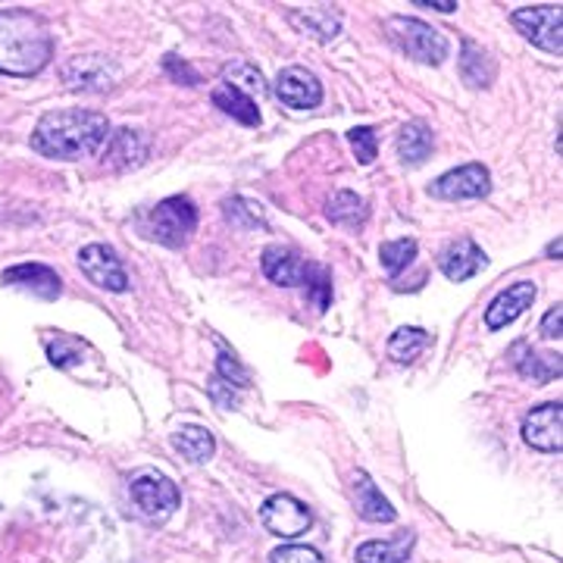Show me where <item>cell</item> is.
I'll return each mask as SVG.
<instances>
[{"instance_id": "obj_33", "label": "cell", "mask_w": 563, "mask_h": 563, "mask_svg": "<svg viewBox=\"0 0 563 563\" xmlns=\"http://www.w3.org/2000/svg\"><path fill=\"white\" fill-rule=\"evenodd\" d=\"M273 563H325V558L307 544H285L279 551H273Z\"/></svg>"}, {"instance_id": "obj_32", "label": "cell", "mask_w": 563, "mask_h": 563, "mask_svg": "<svg viewBox=\"0 0 563 563\" xmlns=\"http://www.w3.org/2000/svg\"><path fill=\"white\" fill-rule=\"evenodd\" d=\"M347 141H351V147H354L357 161H361V163L376 161V132H373L369 125L351 129V132H347Z\"/></svg>"}, {"instance_id": "obj_14", "label": "cell", "mask_w": 563, "mask_h": 563, "mask_svg": "<svg viewBox=\"0 0 563 563\" xmlns=\"http://www.w3.org/2000/svg\"><path fill=\"white\" fill-rule=\"evenodd\" d=\"M536 301V282H517L510 285L507 291H501L495 301L488 303L485 310V329L488 332H498V329H507L514 320H520L526 310Z\"/></svg>"}, {"instance_id": "obj_30", "label": "cell", "mask_w": 563, "mask_h": 563, "mask_svg": "<svg viewBox=\"0 0 563 563\" xmlns=\"http://www.w3.org/2000/svg\"><path fill=\"white\" fill-rule=\"evenodd\" d=\"M417 257V242L413 239H398V242H385L383 251H379V261H383L385 273L395 279V276H401L404 269L413 263Z\"/></svg>"}, {"instance_id": "obj_17", "label": "cell", "mask_w": 563, "mask_h": 563, "mask_svg": "<svg viewBox=\"0 0 563 563\" xmlns=\"http://www.w3.org/2000/svg\"><path fill=\"white\" fill-rule=\"evenodd\" d=\"M485 263H488V257L483 254V247L476 242H470V239L451 242L442 251V257H439V266H442V273L451 282L473 279Z\"/></svg>"}, {"instance_id": "obj_22", "label": "cell", "mask_w": 563, "mask_h": 563, "mask_svg": "<svg viewBox=\"0 0 563 563\" xmlns=\"http://www.w3.org/2000/svg\"><path fill=\"white\" fill-rule=\"evenodd\" d=\"M173 444L179 451L181 457H188L191 463H207L217 451V439L210 429H201V426H181L179 432L173 435Z\"/></svg>"}, {"instance_id": "obj_7", "label": "cell", "mask_w": 563, "mask_h": 563, "mask_svg": "<svg viewBox=\"0 0 563 563\" xmlns=\"http://www.w3.org/2000/svg\"><path fill=\"white\" fill-rule=\"evenodd\" d=\"M261 520L266 526V532H273L279 539H298L313 526V514L295 495H273V498L263 501Z\"/></svg>"}, {"instance_id": "obj_9", "label": "cell", "mask_w": 563, "mask_h": 563, "mask_svg": "<svg viewBox=\"0 0 563 563\" xmlns=\"http://www.w3.org/2000/svg\"><path fill=\"white\" fill-rule=\"evenodd\" d=\"M488 191H492V176L483 163L457 166L429 185V195H435L442 201H476V198H485Z\"/></svg>"}, {"instance_id": "obj_34", "label": "cell", "mask_w": 563, "mask_h": 563, "mask_svg": "<svg viewBox=\"0 0 563 563\" xmlns=\"http://www.w3.org/2000/svg\"><path fill=\"white\" fill-rule=\"evenodd\" d=\"M217 369H220V383H225L229 388H232V385H239V388L247 385V369H244L242 363L235 361V357L222 354L220 363H217Z\"/></svg>"}, {"instance_id": "obj_12", "label": "cell", "mask_w": 563, "mask_h": 563, "mask_svg": "<svg viewBox=\"0 0 563 563\" xmlns=\"http://www.w3.org/2000/svg\"><path fill=\"white\" fill-rule=\"evenodd\" d=\"M0 282L10 285V288H20V291L32 295V298H41V301H57L63 291L60 276H57L51 266H44V263H20V266H10V269L0 276Z\"/></svg>"}, {"instance_id": "obj_28", "label": "cell", "mask_w": 563, "mask_h": 563, "mask_svg": "<svg viewBox=\"0 0 563 563\" xmlns=\"http://www.w3.org/2000/svg\"><path fill=\"white\" fill-rule=\"evenodd\" d=\"M517 366L526 379L532 383H551V379H561V354H536V351H526V357H517Z\"/></svg>"}, {"instance_id": "obj_3", "label": "cell", "mask_w": 563, "mask_h": 563, "mask_svg": "<svg viewBox=\"0 0 563 563\" xmlns=\"http://www.w3.org/2000/svg\"><path fill=\"white\" fill-rule=\"evenodd\" d=\"M385 32H388V38L395 41V47L401 54H407L410 60L426 63V66H439L451 54V44H448L442 32L420 20L391 16V20L385 22Z\"/></svg>"}, {"instance_id": "obj_29", "label": "cell", "mask_w": 563, "mask_h": 563, "mask_svg": "<svg viewBox=\"0 0 563 563\" xmlns=\"http://www.w3.org/2000/svg\"><path fill=\"white\" fill-rule=\"evenodd\" d=\"M303 288H307V301L317 310H329L332 303V276L325 266H317V263H307V276H303Z\"/></svg>"}, {"instance_id": "obj_27", "label": "cell", "mask_w": 563, "mask_h": 563, "mask_svg": "<svg viewBox=\"0 0 563 563\" xmlns=\"http://www.w3.org/2000/svg\"><path fill=\"white\" fill-rule=\"evenodd\" d=\"M222 217L225 222H232L235 229H244V232H251V229H266V213H263V207L257 201H251V198H225L222 201Z\"/></svg>"}, {"instance_id": "obj_35", "label": "cell", "mask_w": 563, "mask_h": 563, "mask_svg": "<svg viewBox=\"0 0 563 563\" xmlns=\"http://www.w3.org/2000/svg\"><path fill=\"white\" fill-rule=\"evenodd\" d=\"M163 69H166L176 81H181V85H198V81H201V76H198L188 63L181 60V57H176V54H166V57H163Z\"/></svg>"}, {"instance_id": "obj_31", "label": "cell", "mask_w": 563, "mask_h": 563, "mask_svg": "<svg viewBox=\"0 0 563 563\" xmlns=\"http://www.w3.org/2000/svg\"><path fill=\"white\" fill-rule=\"evenodd\" d=\"M225 79H232L229 81L232 88H242V85H247V88H254L257 95L266 91L261 69H254L251 63H232V66H225Z\"/></svg>"}, {"instance_id": "obj_38", "label": "cell", "mask_w": 563, "mask_h": 563, "mask_svg": "<svg viewBox=\"0 0 563 563\" xmlns=\"http://www.w3.org/2000/svg\"><path fill=\"white\" fill-rule=\"evenodd\" d=\"M548 254H551V257H554V254H558V257H561V239H558V242H551V244H548Z\"/></svg>"}, {"instance_id": "obj_19", "label": "cell", "mask_w": 563, "mask_h": 563, "mask_svg": "<svg viewBox=\"0 0 563 563\" xmlns=\"http://www.w3.org/2000/svg\"><path fill=\"white\" fill-rule=\"evenodd\" d=\"M213 103L220 107L225 117H232V120H239L242 125H261V110H257V103L254 98L247 95V91H239V88H232L229 81H222L220 88H213Z\"/></svg>"}, {"instance_id": "obj_37", "label": "cell", "mask_w": 563, "mask_h": 563, "mask_svg": "<svg viewBox=\"0 0 563 563\" xmlns=\"http://www.w3.org/2000/svg\"><path fill=\"white\" fill-rule=\"evenodd\" d=\"M413 7H429V10H439V13H454V10H457V3H454V0H435V3H429V0H417Z\"/></svg>"}, {"instance_id": "obj_2", "label": "cell", "mask_w": 563, "mask_h": 563, "mask_svg": "<svg viewBox=\"0 0 563 563\" xmlns=\"http://www.w3.org/2000/svg\"><path fill=\"white\" fill-rule=\"evenodd\" d=\"M54 57L51 25L32 10H0V73L32 79Z\"/></svg>"}, {"instance_id": "obj_6", "label": "cell", "mask_w": 563, "mask_h": 563, "mask_svg": "<svg viewBox=\"0 0 563 563\" xmlns=\"http://www.w3.org/2000/svg\"><path fill=\"white\" fill-rule=\"evenodd\" d=\"M60 76L69 91L101 95V91H110L117 85L120 66L113 60H107L103 54H85V57H73L69 63H63Z\"/></svg>"}, {"instance_id": "obj_13", "label": "cell", "mask_w": 563, "mask_h": 563, "mask_svg": "<svg viewBox=\"0 0 563 563\" xmlns=\"http://www.w3.org/2000/svg\"><path fill=\"white\" fill-rule=\"evenodd\" d=\"M276 98L291 110H313V107L322 103V85L310 69L288 66V69H282L279 79H276Z\"/></svg>"}, {"instance_id": "obj_1", "label": "cell", "mask_w": 563, "mask_h": 563, "mask_svg": "<svg viewBox=\"0 0 563 563\" xmlns=\"http://www.w3.org/2000/svg\"><path fill=\"white\" fill-rule=\"evenodd\" d=\"M110 139V122L98 110H51L32 132V147L51 161H85L95 157Z\"/></svg>"}, {"instance_id": "obj_26", "label": "cell", "mask_w": 563, "mask_h": 563, "mask_svg": "<svg viewBox=\"0 0 563 563\" xmlns=\"http://www.w3.org/2000/svg\"><path fill=\"white\" fill-rule=\"evenodd\" d=\"M413 536H398L395 542H366L357 548V563H404L410 558Z\"/></svg>"}, {"instance_id": "obj_16", "label": "cell", "mask_w": 563, "mask_h": 563, "mask_svg": "<svg viewBox=\"0 0 563 563\" xmlns=\"http://www.w3.org/2000/svg\"><path fill=\"white\" fill-rule=\"evenodd\" d=\"M147 157V139L139 129H117L103 144V166L110 169H135Z\"/></svg>"}, {"instance_id": "obj_20", "label": "cell", "mask_w": 563, "mask_h": 563, "mask_svg": "<svg viewBox=\"0 0 563 563\" xmlns=\"http://www.w3.org/2000/svg\"><path fill=\"white\" fill-rule=\"evenodd\" d=\"M432 144H435V139H432V129L426 122H407L401 132H398V157L407 166H420V163L429 161Z\"/></svg>"}, {"instance_id": "obj_36", "label": "cell", "mask_w": 563, "mask_h": 563, "mask_svg": "<svg viewBox=\"0 0 563 563\" xmlns=\"http://www.w3.org/2000/svg\"><path fill=\"white\" fill-rule=\"evenodd\" d=\"M561 317H563V307L561 303H554L548 313H544L542 320V335L544 339H561Z\"/></svg>"}, {"instance_id": "obj_18", "label": "cell", "mask_w": 563, "mask_h": 563, "mask_svg": "<svg viewBox=\"0 0 563 563\" xmlns=\"http://www.w3.org/2000/svg\"><path fill=\"white\" fill-rule=\"evenodd\" d=\"M354 501H357V514L369 523H391L395 520V507L388 504V498L363 470L354 476Z\"/></svg>"}, {"instance_id": "obj_21", "label": "cell", "mask_w": 563, "mask_h": 563, "mask_svg": "<svg viewBox=\"0 0 563 563\" xmlns=\"http://www.w3.org/2000/svg\"><path fill=\"white\" fill-rule=\"evenodd\" d=\"M461 79L470 88H488L495 81V60L485 54L476 41H463L461 47Z\"/></svg>"}, {"instance_id": "obj_8", "label": "cell", "mask_w": 563, "mask_h": 563, "mask_svg": "<svg viewBox=\"0 0 563 563\" xmlns=\"http://www.w3.org/2000/svg\"><path fill=\"white\" fill-rule=\"evenodd\" d=\"M129 492H132V501L139 507V514L147 520H166L181 501L176 483H169L166 476H157V473L135 476Z\"/></svg>"}, {"instance_id": "obj_10", "label": "cell", "mask_w": 563, "mask_h": 563, "mask_svg": "<svg viewBox=\"0 0 563 563\" xmlns=\"http://www.w3.org/2000/svg\"><path fill=\"white\" fill-rule=\"evenodd\" d=\"M81 273L88 276V282H95L103 291H129V276L125 266L117 257L113 247L107 244H88L79 251Z\"/></svg>"}, {"instance_id": "obj_24", "label": "cell", "mask_w": 563, "mask_h": 563, "mask_svg": "<svg viewBox=\"0 0 563 563\" xmlns=\"http://www.w3.org/2000/svg\"><path fill=\"white\" fill-rule=\"evenodd\" d=\"M329 220L335 222V225H342V229H361L366 217H369V207L363 201L361 195H354V191H339V195H332V201H329Z\"/></svg>"}, {"instance_id": "obj_25", "label": "cell", "mask_w": 563, "mask_h": 563, "mask_svg": "<svg viewBox=\"0 0 563 563\" xmlns=\"http://www.w3.org/2000/svg\"><path fill=\"white\" fill-rule=\"evenodd\" d=\"M429 344H432V335H429L426 329L404 325V329H398V332L388 339V357L398 363H413Z\"/></svg>"}, {"instance_id": "obj_5", "label": "cell", "mask_w": 563, "mask_h": 563, "mask_svg": "<svg viewBox=\"0 0 563 563\" xmlns=\"http://www.w3.org/2000/svg\"><path fill=\"white\" fill-rule=\"evenodd\" d=\"M510 22L517 25V32H523L526 41H532L536 47H542L544 54H554L561 57L563 51V10L554 3H544V7H523L517 10Z\"/></svg>"}, {"instance_id": "obj_23", "label": "cell", "mask_w": 563, "mask_h": 563, "mask_svg": "<svg viewBox=\"0 0 563 563\" xmlns=\"http://www.w3.org/2000/svg\"><path fill=\"white\" fill-rule=\"evenodd\" d=\"M291 22L301 25L303 32L317 35L320 41H332L339 35V29H342L339 13L329 10L325 3H320V7H307V10H295V13H291Z\"/></svg>"}, {"instance_id": "obj_11", "label": "cell", "mask_w": 563, "mask_h": 563, "mask_svg": "<svg viewBox=\"0 0 563 563\" xmlns=\"http://www.w3.org/2000/svg\"><path fill=\"white\" fill-rule=\"evenodd\" d=\"M563 407L558 401L542 404L529 410L523 420V442L544 454H561L563 451Z\"/></svg>"}, {"instance_id": "obj_15", "label": "cell", "mask_w": 563, "mask_h": 563, "mask_svg": "<svg viewBox=\"0 0 563 563\" xmlns=\"http://www.w3.org/2000/svg\"><path fill=\"white\" fill-rule=\"evenodd\" d=\"M261 266L263 273H266V279L276 282L282 288H298V285H303V276H307V261L298 251L282 247V244H269L263 251Z\"/></svg>"}, {"instance_id": "obj_4", "label": "cell", "mask_w": 563, "mask_h": 563, "mask_svg": "<svg viewBox=\"0 0 563 563\" xmlns=\"http://www.w3.org/2000/svg\"><path fill=\"white\" fill-rule=\"evenodd\" d=\"M195 229H198V207L191 198H181V195L157 203L147 213V225H144V232L166 247H185Z\"/></svg>"}]
</instances>
